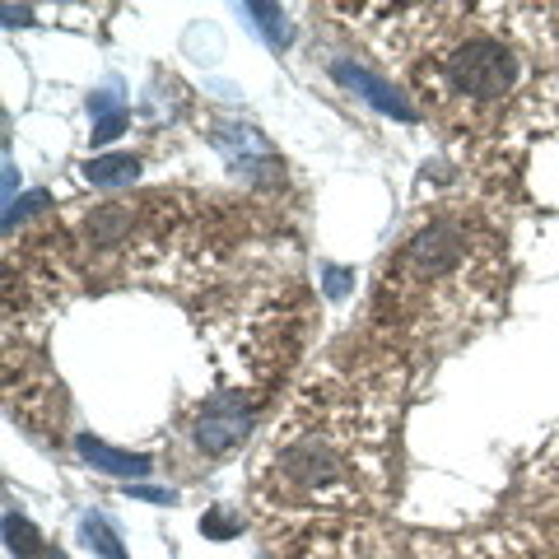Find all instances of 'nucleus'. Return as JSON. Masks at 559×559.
<instances>
[{
    "label": "nucleus",
    "mask_w": 559,
    "mask_h": 559,
    "mask_svg": "<svg viewBox=\"0 0 559 559\" xmlns=\"http://www.w3.org/2000/svg\"><path fill=\"white\" fill-rule=\"evenodd\" d=\"M392 415L369 382L336 373L312 378L289 401L266 462L257 471V509L266 518L341 522L388 485Z\"/></svg>",
    "instance_id": "nucleus-1"
},
{
    "label": "nucleus",
    "mask_w": 559,
    "mask_h": 559,
    "mask_svg": "<svg viewBox=\"0 0 559 559\" xmlns=\"http://www.w3.org/2000/svg\"><path fill=\"white\" fill-rule=\"evenodd\" d=\"M503 285V252L480 224L443 215L415 229L378 280V322L401 341L433 345L489 318Z\"/></svg>",
    "instance_id": "nucleus-2"
},
{
    "label": "nucleus",
    "mask_w": 559,
    "mask_h": 559,
    "mask_svg": "<svg viewBox=\"0 0 559 559\" xmlns=\"http://www.w3.org/2000/svg\"><path fill=\"white\" fill-rule=\"evenodd\" d=\"M415 84L452 131H509L536 94V61L503 20H443Z\"/></svg>",
    "instance_id": "nucleus-3"
},
{
    "label": "nucleus",
    "mask_w": 559,
    "mask_h": 559,
    "mask_svg": "<svg viewBox=\"0 0 559 559\" xmlns=\"http://www.w3.org/2000/svg\"><path fill=\"white\" fill-rule=\"evenodd\" d=\"M289 559H396L392 540L369 522H318Z\"/></svg>",
    "instance_id": "nucleus-4"
},
{
    "label": "nucleus",
    "mask_w": 559,
    "mask_h": 559,
    "mask_svg": "<svg viewBox=\"0 0 559 559\" xmlns=\"http://www.w3.org/2000/svg\"><path fill=\"white\" fill-rule=\"evenodd\" d=\"M252 401L242 392H219L210 396L205 406L197 411V425H191V439H197V448L205 452V457H229V452L248 439L252 429Z\"/></svg>",
    "instance_id": "nucleus-5"
},
{
    "label": "nucleus",
    "mask_w": 559,
    "mask_h": 559,
    "mask_svg": "<svg viewBox=\"0 0 559 559\" xmlns=\"http://www.w3.org/2000/svg\"><path fill=\"white\" fill-rule=\"evenodd\" d=\"M336 80H341V84H349V90H359V94L369 98V103H378L382 112H392V117H401V121H411V117H415V108H411V103L401 98V94L392 90V84H382L378 75H369V70H359V66H345V61H336Z\"/></svg>",
    "instance_id": "nucleus-6"
},
{
    "label": "nucleus",
    "mask_w": 559,
    "mask_h": 559,
    "mask_svg": "<svg viewBox=\"0 0 559 559\" xmlns=\"http://www.w3.org/2000/svg\"><path fill=\"white\" fill-rule=\"evenodd\" d=\"M80 457L84 462H94L98 471H108V476H150L154 462L150 457H140V452H117L108 443H98V439H80Z\"/></svg>",
    "instance_id": "nucleus-7"
},
{
    "label": "nucleus",
    "mask_w": 559,
    "mask_h": 559,
    "mask_svg": "<svg viewBox=\"0 0 559 559\" xmlns=\"http://www.w3.org/2000/svg\"><path fill=\"white\" fill-rule=\"evenodd\" d=\"M5 540H10V555L14 559H61V550L51 546V540L33 527L28 518H5Z\"/></svg>",
    "instance_id": "nucleus-8"
},
{
    "label": "nucleus",
    "mask_w": 559,
    "mask_h": 559,
    "mask_svg": "<svg viewBox=\"0 0 559 559\" xmlns=\"http://www.w3.org/2000/svg\"><path fill=\"white\" fill-rule=\"evenodd\" d=\"M135 173H140V164L131 154H98V159H90V168H84V178L94 187H131Z\"/></svg>",
    "instance_id": "nucleus-9"
},
{
    "label": "nucleus",
    "mask_w": 559,
    "mask_h": 559,
    "mask_svg": "<svg viewBox=\"0 0 559 559\" xmlns=\"http://www.w3.org/2000/svg\"><path fill=\"white\" fill-rule=\"evenodd\" d=\"M80 536H84V546H90V550H98L103 559H127V550L117 546L112 527H108V522H103V518H94V513L80 522Z\"/></svg>",
    "instance_id": "nucleus-10"
},
{
    "label": "nucleus",
    "mask_w": 559,
    "mask_h": 559,
    "mask_svg": "<svg viewBox=\"0 0 559 559\" xmlns=\"http://www.w3.org/2000/svg\"><path fill=\"white\" fill-rule=\"evenodd\" d=\"M90 108L98 112V121H94V145H108L112 135H121V127H127V112H121L112 98H103V94H98Z\"/></svg>",
    "instance_id": "nucleus-11"
},
{
    "label": "nucleus",
    "mask_w": 559,
    "mask_h": 559,
    "mask_svg": "<svg viewBox=\"0 0 559 559\" xmlns=\"http://www.w3.org/2000/svg\"><path fill=\"white\" fill-rule=\"evenodd\" d=\"M248 14L257 20V28L266 33V43H271V47L285 43V14H280L275 5H248Z\"/></svg>",
    "instance_id": "nucleus-12"
}]
</instances>
